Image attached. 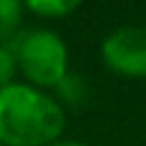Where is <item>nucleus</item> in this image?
<instances>
[{"label":"nucleus","mask_w":146,"mask_h":146,"mask_svg":"<svg viewBox=\"0 0 146 146\" xmlns=\"http://www.w3.org/2000/svg\"><path fill=\"white\" fill-rule=\"evenodd\" d=\"M64 123V107L46 91L18 82L0 89L2 146H48L59 139Z\"/></svg>","instance_id":"1"},{"label":"nucleus","mask_w":146,"mask_h":146,"mask_svg":"<svg viewBox=\"0 0 146 146\" xmlns=\"http://www.w3.org/2000/svg\"><path fill=\"white\" fill-rule=\"evenodd\" d=\"M18 71L34 89H55L68 73V52L62 36L50 30L18 32L11 41Z\"/></svg>","instance_id":"2"},{"label":"nucleus","mask_w":146,"mask_h":146,"mask_svg":"<svg viewBox=\"0 0 146 146\" xmlns=\"http://www.w3.org/2000/svg\"><path fill=\"white\" fill-rule=\"evenodd\" d=\"M103 62L119 75L146 78V27H119L103 41Z\"/></svg>","instance_id":"3"},{"label":"nucleus","mask_w":146,"mask_h":146,"mask_svg":"<svg viewBox=\"0 0 146 146\" xmlns=\"http://www.w3.org/2000/svg\"><path fill=\"white\" fill-rule=\"evenodd\" d=\"M23 9L25 7L18 0H0V46H7L18 36Z\"/></svg>","instance_id":"4"},{"label":"nucleus","mask_w":146,"mask_h":146,"mask_svg":"<svg viewBox=\"0 0 146 146\" xmlns=\"http://www.w3.org/2000/svg\"><path fill=\"white\" fill-rule=\"evenodd\" d=\"M55 91H57L59 100L66 103L68 107H82V105L87 103V98H89V87H87V82H84L80 75H75V73H66L64 80L55 87Z\"/></svg>","instance_id":"5"},{"label":"nucleus","mask_w":146,"mask_h":146,"mask_svg":"<svg viewBox=\"0 0 146 146\" xmlns=\"http://www.w3.org/2000/svg\"><path fill=\"white\" fill-rule=\"evenodd\" d=\"M23 7L41 18H59V16L75 11L80 7V2L78 0H30Z\"/></svg>","instance_id":"6"},{"label":"nucleus","mask_w":146,"mask_h":146,"mask_svg":"<svg viewBox=\"0 0 146 146\" xmlns=\"http://www.w3.org/2000/svg\"><path fill=\"white\" fill-rule=\"evenodd\" d=\"M16 71H18V62H16V52H14L11 43L0 46V89L11 84Z\"/></svg>","instance_id":"7"},{"label":"nucleus","mask_w":146,"mask_h":146,"mask_svg":"<svg viewBox=\"0 0 146 146\" xmlns=\"http://www.w3.org/2000/svg\"><path fill=\"white\" fill-rule=\"evenodd\" d=\"M48 146H87V144L75 141V139H57V141H52V144H48Z\"/></svg>","instance_id":"8"},{"label":"nucleus","mask_w":146,"mask_h":146,"mask_svg":"<svg viewBox=\"0 0 146 146\" xmlns=\"http://www.w3.org/2000/svg\"><path fill=\"white\" fill-rule=\"evenodd\" d=\"M0 146H2V144H0Z\"/></svg>","instance_id":"9"}]
</instances>
